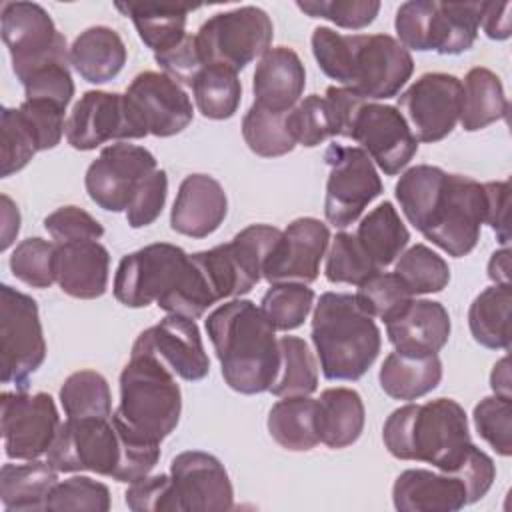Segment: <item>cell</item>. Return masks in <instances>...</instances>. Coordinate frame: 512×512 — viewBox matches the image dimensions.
I'll use <instances>...</instances> for the list:
<instances>
[{
    "label": "cell",
    "instance_id": "cell-1",
    "mask_svg": "<svg viewBox=\"0 0 512 512\" xmlns=\"http://www.w3.org/2000/svg\"><path fill=\"white\" fill-rule=\"evenodd\" d=\"M406 220L448 256L462 258L474 250L484 224V184L438 166L408 168L394 188Z\"/></svg>",
    "mask_w": 512,
    "mask_h": 512
},
{
    "label": "cell",
    "instance_id": "cell-2",
    "mask_svg": "<svg viewBox=\"0 0 512 512\" xmlns=\"http://www.w3.org/2000/svg\"><path fill=\"white\" fill-rule=\"evenodd\" d=\"M310 42L320 70L370 102L396 96L414 72L410 50L388 34H340L318 26Z\"/></svg>",
    "mask_w": 512,
    "mask_h": 512
},
{
    "label": "cell",
    "instance_id": "cell-3",
    "mask_svg": "<svg viewBox=\"0 0 512 512\" xmlns=\"http://www.w3.org/2000/svg\"><path fill=\"white\" fill-rule=\"evenodd\" d=\"M206 332L222 368L224 382L240 394L270 388L280 364L274 326L252 300L234 298L206 318Z\"/></svg>",
    "mask_w": 512,
    "mask_h": 512
},
{
    "label": "cell",
    "instance_id": "cell-4",
    "mask_svg": "<svg viewBox=\"0 0 512 512\" xmlns=\"http://www.w3.org/2000/svg\"><path fill=\"white\" fill-rule=\"evenodd\" d=\"M382 440L394 458L426 462L448 474H454L476 448L466 412L452 398L396 408L384 422Z\"/></svg>",
    "mask_w": 512,
    "mask_h": 512
},
{
    "label": "cell",
    "instance_id": "cell-5",
    "mask_svg": "<svg viewBox=\"0 0 512 512\" xmlns=\"http://www.w3.org/2000/svg\"><path fill=\"white\" fill-rule=\"evenodd\" d=\"M312 344L326 380L354 382L378 358L382 338L374 318L352 294L324 292L312 314Z\"/></svg>",
    "mask_w": 512,
    "mask_h": 512
},
{
    "label": "cell",
    "instance_id": "cell-6",
    "mask_svg": "<svg viewBox=\"0 0 512 512\" xmlns=\"http://www.w3.org/2000/svg\"><path fill=\"white\" fill-rule=\"evenodd\" d=\"M180 412L176 374L150 354H130L120 374V404L112 424L138 440L160 444L178 426Z\"/></svg>",
    "mask_w": 512,
    "mask_h": 512
},
{
    "label": "cell",
    "instance_id": "cell-7",
    "mask_svg": "<svg viewBox=\"0 0 512 512\" xmlns=\"http://www.w3.org/2000/svg\"><path fill=\"white\" fill-rule=\"evenodd\" d=\"M282 230L270 224H250L230 242L194 252L216 300L248 294L260 280L264 264Z\"/></svg>",
    "mask_w": 512,
    "mask_h": 512
},
{
    "label": "cell",
    "instance_id": "cell-8",
    "mask_svg": "<svg viewBox=\"0 0 512 512\" xmlns=\"http://www.w3.org/2000/svg\"><path fill=\"white\" fill-rule=\"evenodd\" d=\"M46 358V340L32 296L0 286V380L26 390Z\"/></svg>",
    "mask_w": 512,
    "mask_h": 512
},
{
    "label": "cell",
    "instance_id": "cell-9",
    "mask_svg": "<svg viewBox=\"0 0 512 512\" xmlns=\"http://www.w3.org/2000/svg\"><path fill=\"white\" fill-rule=\"evenodd\" d=\"M274 26L258 6H240L210 16L196 34V44L206 66L244 70L252 60L270 50Z\"/></svg>",
    "mask_w": 512,
    "mask_h": 512
},
{
    "label": "cell",
    "instance_id": "cell-10",
    "mask_svg": "<svg viewBox=\"0 0 512 512\" xmlns=\"http://www.w3.org/2000/svg\"><path fill=\"white\" fill-rule=\"evenodd\" d=\"M340 136L358 142L386 176H396L418 152V142L402 112L364 98L354 104Z\"/></svg>",
    "mask_w": 512,
    "mask_h": 512
},
{
    "label": "cell",
    "instance_id": "cell-11",
    "mask_svg": "<svg viewBox=\"0 0 512 512\" xmlns=\"http://www.w3.org/2000/svg\"><path fill=\"white\" fill-rule=\"evenodd\" d=\"M58 472H96L116 480L122 462V438L110 418H66L46 452Z\"/></svg>",
    "mask_w": 512,
    "mask_h": 512
},
{
    "label": "cell",
    "instance_id": "cell-12",
    "mask_svg": "<svg viewBox=\"0 0 512 512\" xmlns=\"http://www.w3.org/2000/svg\"><path fill=\"white\" fill-rule=\"evenodd\" d=\"M2 40L10 52L12 70L22 82L50 62H70L64 34L36 2H6L2 6Z\"/></svg>",
    "mask_w": 512,
    "mask_h": 512
},
{
    "label": "cell",
    "instance_id": "cell-13",
    "mask_svg": "<svg viewBox=\"0 0 512 512\" xmlns=\"http://www.w3.org/2000/svg\"><path fill=\"white\" fill-rule=\"evenodd\" d=\"M188 256L180 246L168 242L148 244L126 254L114 274V298L128 308L158 304L180 284Z\"/></svg>",
    "mask_w": 512,
    "mask_h": 512
},
{
    "label": "cell",
    "instance_id": "cell-14",
    "mask_svg": "<svg viewBox=\"0 0 512 512\" xmlns=\"http://www.w3.org/2000/svg\"><path fill=\"white\" fill-rule=\"evenodd\" d=\"M324 160L330 166L324 216L334 228H346L382 194V180L374 162L360 146L330 144Z\"/></svg>",
    "mask_w": 512,
    "mask_h": 512
},
{
    "label": "cell",
    "instance_id": "cell-15",
    "mask_svg": "<svg viewBox=\"0 0 512 512\" xmlns=\"http://www.w3.org/2000/svg\"><path fill=\"white\" fill-rule=\"evenodd\" d=\"M124 106L136 138H168L182 132L194 116L192 100L164 72H140L124 92Z\"/></svg>",
    "mask_w": 512,
    "mask_h": 512
},
{
    "label": "cell",
    "instance_id": "cell-16",
    "mask_svg": "<svg viewBox=\"0 0 512 512\" xmlns=\"http://www.w3.org/2000/svg\"><path fill=\"white\" fill-rule=\"evenodd\" d=\"M54 398L46 392H2L0 426L4 452L12 460H36L48 452L60 428Z\"/></svg>",
    "mask_w": 512,
    "mask_h": 512
},
{
    "label": "cell",
    "instance_id": "cell-17",
    "mask_svg": "<svg viewBox=\"0 0 512 512\" xmlns=\"http://www.w3.org/2000/svg\"><path fill=\"white\" fill-rule=\"evenodd\" d=\"M398 110L416 142H438L460 120L462 80L446 72H426L398 96Z\"/></svg>",
    "mask_w": 512,
    "mask_h": 512
},
{
    "label": "cell",
    "instance_id": "cell-18",
    "mask_svg": "<svg viewBox=\"0 0 512 512\" xmlns=\"http://www.w3.org/2000/svg\"><path fill=\"white\" fill-rule=\"evenodd\" d=\"M156 170V158L142 146L116 142L102 148L88 166L84 186L94 204L108 212H126L138 184Z\"/></svg>",
    "mask_w": 512,
    "mask_h": 512
},
{
    "label": "cell",
    "instance_id": "cell-19",
    "mask_svg": "<svg viewBox=\"0 0 512 512\" xmlns=\"http://www.w3.org/2000/svg\"><path fill=\"white\" fill-rule=\"evenodd\" d=\"M174 512L230 510L234 490L224 464L202 450L180 452L170 462Z\"/></svg>",
    "mask_w": 512,
    "mask_h": 512
},
{
    "label": "cell",
    "instance_id": "cell-20",
    "mask_svg": "<svg viewBox=\"0 0 512 512\" xmlns=\"http://www.w3.org/2000/svg\"><path fill=\"white\" fill-rule=\"evenodd\" d=\"M132 354H150L188 382L206 378L210 370V360L196 322L178 314H168L158 324L140 332Z\"/></svg>",
    "mask_w": 512,
    "mask_h": 512
},
{
    "label": "cell",
    "instance_id": "cell-21",
    "mask_svg": "<svg viewBox=\"0 0 512 512\" xmlns=\"http://www.w3.org/2000/svg\"><path fill=\"white\" fill-rule=\"evenodd\" d=\"M330 244V230L318 218H296L270 252L262 278L270 284L302 282L310 284L318 278L320 262Z\"/></svg>",
    "mask_w": 512,
    "mask_h": 512
},
{
    "label": "cell",
    "instance_id": "cell-22",
    "mask_svg": "<svg viewBox=\"0 0 512 512\" xmlns=\"http://www.w3.org/2000/svg\"><path fill=\"white\" fill-rule=\"evenodd\" d=\"M66 140L76 150H94L110 140H136L124 94L88 90L74 104L66 120Z\"/></svg>",
    "mask_w": 512,
    "mask_h": 512
},
{
    "label": "cell",
    "instance_id": "cell-23",
    "mask_svg": "<svg viewBox=\"0 0 512 512\" xmlns=\"http://www.w3.org/2000/svg\"><path fill=\"white\" fill-rule=\"evenodd\" d=\"M228 214V198L222 184L208 174H190L182 180L170 212V226L190 238H206L216 232Z\"/></svg>",
    "mask_w": 512,
    "mask_h": 512
},
{
    "label": "cell",
    "instance_id": "cell-24",
    "mask_svg": "<svg viewBox=\"0 0 512 512\" xmlns=\"http://www.w3.org/2000/svg\"><path fill=\"white\" fill-rule=\"evenodd\" d=\"M108 272L110 254L98 240L56 244L54 276L64 294L80 300L100 298L108 288Z\"/></svg>",
    "mask_w": 512,
    "mask_h": 512
},
{
    "label": "cell",
    "instance_id": "cell-25",
    "mask_svg": "<svg viewBox=\"0 0 512 512\" xmlns=\"http://www.w3.org/2000/svg\"><path fill=\"white\" fill-rule=\"evenodd\" d=\"M448 310L436 300H414L390 322L386 334L396 352L424 356L438 354L450 338Z\"/></svg>",
    "mask_w": 512,
    "mask_h": 512
},
{
    "label": "cell",
    "instance_id": "cell-26",
    "mask_svg": "<svg viewBox=\"0 0 512 512\" xmlns=\"http://www.w3.org/2000/svg\"><path fill=\"white\" fill-rule=\"evenodd\" d=\"M392 502L400 512H456L468 506V492L456 474L410 468L396 478Z\"/></svg>",
    "mask_w": 512,
    "mask_h": 512
},
{
    "label": "cell",
    "instance_id": "cell-27",
    "mask_svg": "<svg viewBox=\"0 0 512 512\" xmlns=\"http://www.w3.org/2000/svg\"><path fill=\"white\" fill-rule=\"evenodd\" d=\"M306 70L300 56L288 46H276L260 56L254 70V104L274 110H292L304 92Z\"/></svg>",
    "mask_w": 512,
    "mask_h": 512
},
{
    "label": "cell",
    "instance_id": "cell-28",
    "mask_svg": "<svg viewBox=\"0 0 512 512\" xmlns=\"http://www.w3.org/2000/svg\"><path fill=\"white\" fill-rule=\"evenodd\" d=\"M126 46L108 26H90L70 46L72 68L90 84L110 82L126 64Z\"/></svg>",
    "mask_w": 512,
    "mask_h": 512
},
{
    "label": "cell",
    "instance_id": "cell-29",
    "mask_svg": "<svg viewBox=\"0 0 512 512\" xmlns=\"http://www.w3.org/2000/svg\"><path fill=\"white\" fill-rule=\"evenodd\" d=\"M442 380V362L438 354L412 356L390 352L378 372L380 388L394 400H418L432 392Z\"/></svg>",
    "mask_w": 512,
    "mask_h": 512
},
{
    "label": "cell",
    "instance_id": "cell-30",
    "mask_svg": "<svg viewBox=\"0 0 512 512\" xmlns=\"http://www.w3.org/2000/svg\"><path fill=\"white\" fill-rule=\"evenodd\" d=\"M58 484V470L48 462L26 460V464H4L0 470V500L6 512H40L52 488Z\"/></svg>",
    "mask_w": 512,
    "mask_h": 512
},
{
    "label": "cell",
    "instance_id": "cell-31",
    "mask_svg": "<svg viewBox=\"0 0 512 512\" xmlns=\"http://www.w3.org/2000/svg\"><path fill=\"white\" fill-rule=\"evenodd\" d=\"M316 400L320 442L334 450L354 444L366 420L362 396L352 388H328Z\"/></svg>",
    "mask_w": 512,
    "mask_h": 512
},
{
    "label": "cell",
    "instance_id": "cell-32",
    "mask_svg": "<svg viewBox=\"0 0 512 512\" xmlns=\"http://www.w3.org/2000/svg\"><path fill=\"white\" fill-rule=\"evenodd\" d=\"M116 8L128 16L140 40L154 52L174 48L186 36V16L194 6L150 4V2H118Z\"/></svg>",
    "mask_w": 512,
    "mask_h": 512
},
{
    "label": "cell",
    "instance_id": "cell-33",
    "mask_svg": "<svg viewBox=\"0 0 512 512\" xmlns=\"http://www.w3.org/2000/svg\"><path fill=\"white\" fill-rule=\"evenodd\" d=\"M268 432L286 450L306 452L320 444L318 400L310 396H286L268 412Z\"/></svg>",
    "mask_w": 512,
    "mask_h": 512
},
{
    "label": "cell",
    "instance_id": "cell-34",
    "mask_svg": "<svg viewBox=\"0 0 512 512\" xmlns=\"http://www.w3.org/2000/svg\"><path fill=\"white\" fill-rule=\"evenodd\" d=\"M506 116L508 100L500 78L484 66L468 70L462 82V110L458 120L462 128L466 132H476Z\"/></svg>",
    "mask_w": 512,
    "mask_h": 512
},
{
    "label": "cell",
    "instance_id": "cell-35",
    "mask_svg": "<svg viewBox=\"0 0 512 512\" xmlns=\"http://www.w3.org/2000/svg\"><path fill=\"white\" fill-rule=\"evenodd\" d=\"M354 236L380 270L396 262L410 240L408 228L400 220L394 204L388 200L378 204L360 220Z\"/></svg>",
    "mask_w": 512,
    "mask_h": 512
},
{
    "label": "cell",
    "instance_id": "cell-36",
    "mask_svg": "<svg viewBox=\"0 0 512 512\" xmlns=\"http://www.w3.org/2000/svg\"><path fill=\"white\" fill-rule=\"evenodd\" d=\"M484 2H436L430 22V50L462 54L472 48L480 28Z\"/></svg>",
    "mask_w": 512,
    "mask_h": 512
},
{
    "label": "cell",
    "instance_id": "cell-37",
    "mask_svg": "<svg viewBox=\"0 0 512 512\" xmlns=\"http://www.w3.org/2000/svg\"><path fill=\"white\" fill-rule=\"evenodd\" d=\"M510 304L512 288L508 284L488 286L472 300L468 326L480 346L490 350L510 348Z\"/></svg>",
    "mask_w": 512,
    "mask_h": 512
},
{
    "label": "cell",
    "instance_id": "cell-38",
    "mask_svg": "<svg viewBox=\"0 0 512 512\" xmlns=\"http://www.w3.org/2000/svg\"><path fill=\"white\" fill-rule=\"evenodd\" d=\"M280 364L268 392L286 396H310L318 388V366L308 344L298 336L278 338Z\"/></svg>",
    "mask_w": 512,
    "mask_h": 512
},
{
    "label": "cell",
    "instance_id": "cell-39",
    "mask_svg": "<svg viewBox=\"0 0 512 512\" xmlns=\"http://www.w3.org/2000/svg\"><path fill=\"white\" fill-rule=\"evenodd\" d=\"M194 102L204 118H232L240 106L242 84L238 72L224 66H206L192 84Z\"/></svg>",
    "mask_w": 512,
    "mask_h": 512
},
{
    "label": "cell",
    "instance_id": "cell-40",
    "mask_svg": "<svg viewBox=\"0 0 512 512\" xmlns=\"http://www.w3.org/2000/svg\"><path fill=\"white\" fill-rule=\"evenodd\" d=\"M288 112H274L258 104L248 108L242 118V136L254 154L276 158L294 150L296 140L288 128Z\"/></svg>",
    "mask_w": 512,
    "mask_h": 512
},
{
    "label": "cell",
    "instance_id": "cell-41",
    "mask_svg": "<svg viewBox=\"0 0 512 512\" xmlns=\"http://www.w3.org/2000/svg\"><path fill=\"white\" fill-rule=\"evenodd\" d=\"M60 404L66 418H110L112 394L108 380L94 370H78L70 374L60 388Z\"/></svg>",
    "mask_w": 512,
    "mask_h": 512
},
{
    "label": "cell",
    "instance_id": "cell-42",
    "mask_svg": "<svg viewBox=\"0 0 512 512\" xmlns=\"http://www.w3.org/2000/svg\"><path fill=\"white\" fill-rule=\"evenodd\" d=\"M394 274L406 284L412 296L442 292L450 282L446 260L426 244H414L404 250L396 260Z\"/></svg>",
    "mask_w": 512,
    "mask_h": 512
},
{
    "label": "cell",
    "instance_id": "cell-43",
    "mask_svg": "<svg viewBox=\"0 0 512 512\" xmlns=\"http://www.w3.org/2000/svg\"><path fill=\"white\" fill-rule=\"evenodd\" d=\"M314 306V290L302 282L270 284L262 296L260 310L274 330H294L304 324Z\"/></svg>",
    "mask_w": 512,
    "mask_h": 512
},
{
    "label": "cell",
    "instance_id": "cell-44",
    "mask_svg": "<svg viewBox=\"0 0 512 512\" xmlns=\"http://www.w3.org/2000/svg\"><path fill=\"white\" fill-rule=\"evenodd\" d=\"M378 272L382 270L370 260L354 234L338 232L332 238L324 266V274L332 284L360 286Z\"/></svg>",
    "mask_w": 512,
    "mask_h": 512
},
{
    "label": "cell",
    "instance_id": "cell-45",
    "mask_svg": "<svg viewBox=\"0 0 512 512\" xmlns=\"http://www.w3.org/2000/svg\"><path fill=\"white\" fill-rule=\"evenodd\" d=\"M354 298L368 316L390 322L414 296L394 272H378L358 286Z\"/></svg>",
    "mask_w": 512,
    "mask_h": 512
},
{
    "label": "cell",
    "instance_id": "cell-46",
    "mask_svg": "<svg viewBox=\"0 0 512 512\" xmlns=\"http://www.w3.org/2000/svg\"><path fill=\"white\" fill-rule=\"evenodd\" d=\"M288 128L296 144L306 148H314L326 138L338 136L332 106L324 96L318 94L306 96L288 112Z\"/></svg>",
    "mask_w": 512,
    "mask_h": 512
},
{
    "label": "cell",
    "instance_id": "cell-47",
    "mask_svg": "<svg viewBox=\"0 0 512 512\" xmlns=\"http://www.w3.org/2000/svg\"><path fill=\"white\" fill-rule=\"evenodd\" d=\"M54 254V242L42 240L38 236L26 238L14 248L10 256V270L20 282L32 288H48L56 282Z\"/></svg>",
    "mask_w": 512,
    "mask_h": 512
},
{
    "label": "cell",
    "instance_id": "cell-48",
    "mask_svg": "<svg viewBox=\"0 0 512 512\" xmlns=\"http://www.w3.org/2000/svg\"><path fill=\"white\" fill-rule=\"evenodd\" d=\"M474 426L484 442L500 456L512 454V398L486 396L472 412Z\"/></svg>",
    "mask_w": 512,
    "mask_h": 512
},
{
    "label": "cell",
    "instance_id": "cell-49",
    "mask_svg": "<svg viewBox=\"0 0 512 512\" xmlns=\"http://www.w3.org/2000/svg\"><path fill=\"white\" fill-rule=\"evenodd\" d=\"M56 510H88V512H108L110 510V490L106 484L96 482L88 476H72L58 482L48 500L46 508Z\"/></svg>",
    "mask_w": 512,
    "mask_h": 512
},
{
    "label": "cell",
    "instance_id": "cell-50",
    "mask_svg": "<svg viewBox=\"0 0 512 512\" xmlns=\"http://www.w3.org/2000/svg\"><path fill=\"white\" fill-rule=\"evenodd\" d=\"M22 124L30 132L36 152L50 150L60 144L62 136L66 134L64 112L66 108L50 102V100H28L16 108Z\"/></svg>",
    "mask_w": 512,
    "mask_h": 512
},
{
    "label": "cell",
    "instance_id": "cell-51",
    "mask_svg": "<svg viewBox=\"0 0 512 512\" xmlns=\"http://www.w3.org/2000/svg\"><path fill=\"white\" fill-rule=\"evenodd\" d=\"M296 6L312 18H324L348 30L366 28L380 10V2L376 0H306L296 2Z\"/></svg>",
    "mask_w": 512,
    "mask_h": 512
},
{
    "label": "cell",
    "instance_id": "cell-52",
    "mask_svg": "<svg viewBox=\"0 0 512 512\" xmlns=\"http://www.w3.org/2000/svg\"><path fill=\"white\" fill-rule=\"evenodd\" d=\"M20 84L28 100H50L62 108H66L74 96L70 62H50L28 74Z\"/></svg>",
    "mask_w": 512,
    "mask_h": 512
},
{
    "label": "cell",
    "instance_id": "cell-53",
    "mask_svg": "<svg viewBox=\"0 0 512 512\" xmlns=\"http://www.w3.org/2000/svg\"><path fill=\"white\" fill-rule=\"evenodd\" d=\"M0 132H2V170L0 174L12 176L22 170L32 156L36 154L34 140L26 126L22 124L16 108H2L0 114Z\"/></svg>",
    "mask_w": 512,
    "mask_h": 512
},
{
    "label": "cell",
    "instance_id": "cell-54",
    "mask_svg": "<svg viewBox=\"0 0 512 512\" xmlns=\"http://www.w3.org/2000/svg\"><path fill=\"white\" fill-rule=\"evenodd\" d=\"M44 228L56 244L100 240L104 236L102 224L78 206H62L44 218Z\"/></svg>",
    "mask_w": 512,
    "mask_h": 512
},
{
    "label": "cell",
    "instance_id": "cell-55",
    "mask_svg": "<svg viewBox=\"0 0 512 512\" xmlns=\"http://www.w3.org/2000/svg\"><path fill=\"white\" fill-rule=\"evenodd\" d=\"M434 0H410L400 4L394 20L398 42L406 50H430V22Z\"/></svg>",
    "mask_w": 512,
    "mask_h": 512
},
{
    "label": "cell",
    "instance_id": "cell-56",
    "mask_svg": "<svg viewBox=\"0 0 512 512\" xmlns=\"http://www.w3.org/2000/svg\"><path fill=\"white\" fill-rule=\"evenodd\" d=\"M166 194H168V176L164 170L156 168L138 184L126 208V222L132 228H144L152 224L164 208Z\"/></svg>",
    "mask_w": 512,
    "mask_h": 512
},
{
    "label": "cell",
    "instance_id": "cell-57",
    "mask_svg": "<svg viewBox=\"0 0 512 512\" xmlns=\"http://www.w3.org/2000/svg\"><path fill=\"white\" fill-rule=\"evenodd\" d=\"M126 506L134 512H174L170 474L144 476L128 484Z\"/></svg>",
    "mask_w": 512,
    "mask_h": 512
},
{
    "label": "cell",
    "instance_id": "cell-58",
    "mask_svg": "<svg viewBox=\"0 0 512 512\" xmlns=\"http://www.w3.org/2000/svg\"><path fill=\"white\" fill-rule=\"evenodd\" d=\"M154 60L164 70V74L186 86H192L196 76L206 68L196 44V36L188 34L174 48L154 54Z\"/></svg>",
    "mask_w": 512,
    "mask_h": 512
},
{
    "label": "cell",
    "instance_id": "cell-59",
    "mask_svg": "<svg viewBox=\"0 0 512 512\" xmlns=\"http://www.w3.org/2000/svg\"><path fill=\"white\" fill-rule=\"evenodd\" d=\"M486 210H484V224H488L502 246L510 242V228H508V200H510V186L506 180L502 182H486Z\"/></svg>",
    "mask_w": 512,
    "mask_h": 512
},
{
    "label": "cell",
    "instance_id": "cell-60",
    "mask_svg": "<svg viewBox=\"0 0 512 512\" xmlns=\"http://www.w3.org/2000/svg\"><path fill=\"white\" fill-rule=\"evenodd\" d=\"M510 2H484L482 14H480V26L484 34L492 40H506L510 38Z\"/></svg>",
    "mask_w": 512,
    "mask_h": 512
},
{
    "label": "cell",
    "instance_id": "cell-61",
    "mask_svg": "<svg viewBox=\"0 0 512 512\" xmlns=\"http://www.w3.org/2000/svg\"><path fill=\"white\" fill-rule=\"evenodd\" d=\"M0 202H2V210H0V216H2V244H0V248L8 250L10 244L14 242L16 234H18V230H20V212H18V206L10 200V196L2 194Z\"/></svg>",
    "mask_w": 512,
    "mask_h": 512
},
{
    "label": "cell",
    "instance_id": "cell-62",
    "mask_svg": "<svg viewBox=\"0 0 512 512\" xmlns=\"http://www.w3.org/2000/svg\"><path fill=\"white\" fill-rule=\"evenodd\" d=\"M488 278L494 284H508L510 286V250L504 246L496 250L488 262Z\"/></svg>",
    "mask_w": 512,
    "mask_h": 512
},
{
    "label": "cell",
    "instance_id": "cell-63",
    "mask_svg": "<svg viewBox=\"0 0 512 512\" xmlns=\"http://www.w3.org/2000/svg\"><path fill=\"white\" fill-rule=\"evenodd\" d=\"M510 360L508 356L500 358L490 374V388L494 390V394L504 396V398H512V390H510Z\"/></svg>",
    "mask_w": 512,
    "mask_h": 512
}]
</instances>
